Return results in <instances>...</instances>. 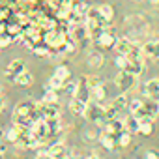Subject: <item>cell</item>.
I'll use <instances>...</instances> for the list:
<instances>
[{"instance_id":"obj_1","label":"cell","mask_w":159,"mask_h":159,"mask_svg":"<svg viewBox=\"0 0 159 159\" xmlns=\"http://www.w3.org/2000/svg\"><path fill=\"white\" fill-rule=\"evenodd\" d=\"M137 81H139V75L131 73V71H120L116 77H114V84L116 88H120L122 92H129L137 86Z\"/></svg>"},{"instance_id":"obj_2","label":"cell","mask_w":159,"mask_h":159,"mask_svg":"<svg viewBox=\"0 0 159 159\" xmlns=\"http://www.w3.org/2000/svg\"><path fill=\"white\" fill-rule=\"evenodd\" d=\"M137 118L140 120H153L159 116V99H148V101H142L140 109L135 112Z\"/></svg>"},{"instance_id":"obj_3","label":"cell","mask_w":159,"mask_h":159,"mask_svg":"<svg viewBox=\"0 0 159 159\" xmlns=\"http://www.w3.org/2000/svg\"><path fill=\"white\" fill-rule=\"evenodd\" d=\"M116 51H118V54H133V52H137V51H140L142 47H137L129 38H118L116 39Z\"/></svg>"},{"instance_id":"obj_4","label":"cell","mask_w":159,"mask_h":159,"mask_svg":"<svg viewBox=\"0 0 159 159\" xmlns=\"http://www.w3.org/2000/svg\"><path fill=\"white\" fill-rule=\"evenodd\" d=\"M124 129V118H112L105 124L103 127V133H109V135H120Z\"/></svg>"},{"instance_id":"obj_5","label":"cell","mask_w":159,"mask_h":159,"mask_svg":"<svg viewBox=\"0 0 159 159\" xmlns=\"http://www.w3.org/2000/svg\"><path fill=\"white\" fill-rule=\"evenodd\" d=\"M142 54H144V58L159 60V41H146L142 45Z\"/></svg>"},{"instance_id":"obj_6","label":"cell","mask_w":159,"mask_h":159,"mask_svg":"<svg viewBox=\"0 0 159 159\" xmlns=\"http://www.w3.org/2000/svg\"><path fill=\"white\" fill-rule=\"evenodd\" d=\"M144 94L150 99H159V79H150L144 84Z\"/></svg>"},{"instance_id":"obj_7","label":"cell","mask_w":159,"mask_h":159,"mask_svg":"<svg viewBox=\"0 0 159 159\" xmlns=\"http://www.w3.org/2000/svg\"><path fill=\"white\" fill-rule=\"evenodd\" d=\"M88 105H90V103L79 99V98H73L71 103H69V109H71V112H75L77 116H84L86 111H88Z\"/></svg>"},{"instance_id":"obj_8","label":"cell","mask_w":159,"mask_h":159,"mask_svg":"<svg viewBox=\"0 0 159 159\" xmlns=\"http://www.w3.org/2000/svg\"><path fill=\"white\" fill-rule=\"evenodd\" d=\"M39 111H41L43 118H60V109H58V105H52V103H43V101H41Z\"/></svg>"},{"instance_id":"obj_9","label":"cell","mask_w":159,"mask_h":159,"mask_svg":"<svg viewBox=\"0 0 159 159\" xmlns=\"http://www.w3.org/2000/svg\"><path fill=\"white\" fill-rule=\"evenodd\" d=\"M139 127H140V118H137L135 114H131V116H127V118H124V129L127 131V133H139Z\"/></svg>"},{"instance_id":"obj_10","label":"cell","mask_w":159,"mask_h":159,"mask_svg":"<svg viewBox=\"0 0 159 159\" xmlns=\"http://www.w3.org/2000/svg\"><path fill=\"white\" fill-rule=\"evenodd\" d=\"M116 39H118V38H116L111 30H103L101 36H99V39H98V43H99L101 47H107V49H109V47H114V45H116Z\"/></svg>"},{"instance_id":"obj_11","label":"cell","mask_w":159,"mask_h":159,"mask_svg":"<svg viewBox=\"0 0 159 159\" xmlns=\"http://www.w3.org/2000/svg\"><path fill=\"white\" fill-rule=\"evenodd\" d=\"M103 54L99 52V51H90V54H88V64H90V67H94V69H99L101 66H103Z\"/></svg>"},{"instance_id":"obj_12","label":"cell","mask_w":159,"mask_h":159,"mask_svg":"<svg viewBox=\"0 0 159 159\" xmlns=\"http://www.w3.org/2000/svg\"><path fill=\"white\" fill-rule=\"evenodd\" d=\"M32 73H28V71H23V73H19V75H15L13 77V83L17 84V86H30L32 84Z\"/></svg>"},{"instance_id":"obj_13","label":"cell","mask_w":159,"mask_h":159,"mask_svg":"<svg viewBox=\"0 0 159 159\" xmlns=\"http://www.w3.org/2000/svg\"><path fill=\"white\" fill-rule=\"evenodd\" d=\"M99 142H101V146H103L105 150H114L116 144H118L116 137H114V135H109V133H103V135L99 137Z\"/></svg>"},{"instance_id":"obj_14","label":"cell","mask_w":159,"mask_h":159,"mask_svg":"<svg viewBox=\"0 0 159 159\" xmlns=\"http://www.w3.org/2000/svg\"><path fill=\"white\" fill-rule=\"evenodd\" d=\"M23 71H26V66H25L23 60H13V62L8 66V73H10V75L13 73V77L19 75V73H23Z\"/></svg>"},{"instance_id":"obj_15","label":"cell","mask_w":159,"mask_h":159,"mask_svg":"<svg viewBox=\"0 0 159 159\" xmlns=\"http://www.w3.org/2000/svg\"><path fill=\"white\" fill-rule=\"evenodd\" d=\"M105 98H107V90H105V86H103V84H99L98 88H94V90H92V99H94L96 103H103V101H105Z\"/></svg>"},{"instance_id":"obj_16","label":"cell","mask_w":159,"mask_h":159,"mask_svg":"<svg viewBox=\"0 0 159 159\" xmlns=\"http://www.w3.org/2000/svg\"><path fill=\"white\" fill-rule=\"evenodd\" d=\"M47 45L49 47H58V45H64V38H62V34H56V32H51L49 36H47Z\"/></svg>"},{"instance_id":"obj_17","label":"cell","mask_w":159,"mask_h":159,"mask_svg":"<svg viewBox=\"0 0 159 159\" xmlns=\"http://www.w3.org/2000/svg\"><path fill=\"white\" fill-rule=\"evenodd\" d=\"M114 66H116L120 71H127V67H129V56H127V54H118V56L114 58Z\"/></svg>"},{"instance_id":"obj_18","label":"cell","mask_w":159,"mask_h":159,"mask_svg":"<svg viewBox=\"0 0 159 159\" xmlns=\"http://www.w3.org/2000/svg\"><path fill=\"white\" fill-rule=\"evenodd\" d=\"M140 135H152L153 133V120H140V127H139Z\"/></svg>"},{"instance_id":"obj_19","label":"cell","mask_w":159,"mask_h":159,"mask_svg":"<svg viewBox=\"0 0 159 159\" xmlns=\"http://www.w3.org/2000/svg\"><path fill=\"white\" fill-rule=\"evenodd\" d=\"M99 10H101L103 19H105L107 23H111V21H112V17H114V10H112V6H111V4H101V6H99Z\"/></svg>"},{"instance_id":"obj_20","label":"cell","mask_w":159,"mask_h":159,"mask_svg":"<svg viewBox=\"0 0 159 159\" xmlns=\"http://www.w3.org/2000/svg\"><path fill=\"white\" fill-rule=\"evenodd\" d=\"M43 103H52V105H58V94L56 90H45V96L41 99Z\"/></svg>"},{"instance_id":"obj_21","label":"cell","mask_w":159,"mask_h":159,"mask_svg":"<svg viewBox=\"0 0 159 159\" xmlns=\"http://www.w3.org/2000/svg\"><path fill=\"white\" fill-rule=\"evenodd\" d=\"M49 153H51L52 157H58V155H67V150L64 148V144H52V146L49 148Z\"/></svg>"},{"instance_id":"obj_22","label":"cell","mask_w":159,"mask_h":159,"mask_svg":"<svg viewBox=\"0 0 159 159\" xmlns=\"http://www.w3.org/2000/svg\"><path fill=\"white\" fill-rule=\"evenodd\" d=\"M131 144V133H127V131H122L120 133V137H118V146H122V148H127Z\"/></svg>"},{"instance_id":"obj_23","label":"cell","mask_w":159,"mask_h":159,"mask_svg":"<svg viewBox=\"0 0 159 159\" xmlns=\"http://www.w3.org/2000/svg\"><path fill=\"white\" fill-rule=\"evenodd\" d=\"M84 83L88 84V88H90V90H94V88H98L99 84H103V83H101V79H99V77H96V75L86 77V79H84Z\"/></svg>"},{"instance_id":"obj_24","label":"cell","mask_w":159,"mask_h":159,"mask_svg":"<svg viewBox=\"0 0 159 159\" xmlns=\"http://www.w3.org/2000/svg\"><path fill=\"white\" fill-rule=\"evenodd\" d=\"M54 75L60 77V79H64V81H69V77H71V73H69V69H67L66 66H58V67L54 69Z\"/></svg>"},{"instance_id":"obj_25","label":"cell","mask_w":159,"mask_h":159,"mask_svg":"<svg viewBox=\"0 0 159 159\" xmlns=\"http://www.w3.org/2000/svg\"><path fill=\"white\" fill-rule=\"evenodd\" d=\"M64 88H66V92H67L69 96L75 98V96H77V90H79V83H66Z\"/></svg>"},{"instance_id":"obj_26","label":"cell","mask_w":159,"mask_h":159,"mask_svg":"<svg viewBox=\"0 0 159 159\" xmlns=\"http://www.w3.org/2000/svg\"><path fill=\"white\" fill-rule=\"evenodd\" d=\"M140 105H142V101H140V99H133V101L129 103V111H131V114H135V112L140 109Z\"/></svg>"},{"instance_id":"obj_27","label":"cell","mask_w":159,"mask_h":159,"mask_svg":"<svg viewBox=\"0 0 159 159\" xmlns=\"http://www.w3.org/2000/svg\"><path fill=\"white\" fill-rule=\"evenodd\" d=\"M144 159H159V152L157 150H146L144 152Z\"/></svg>"},{"instance_id":"obj_28","label":"cell","mask_w":159,"mask_h":159,"mask_svg":"<svg viewBox=\"0 0 159 159\" xmlns=\"http://www.w3.org/2000/svg\"><path fill=\"white\" fill-rule=\"evenodd\" d=\"M36 159H52V155L49 153V150H43V152L39 150V152L36 153Z\"/></svg>"},{"instance_id":"obj_29","label":"cell","mask_w":159,"mask_h":159,"mask_svg":"<svg viewBox=\"0 0 159 159\" xmlns=\"http://www.w3.org/2000/svg\"><path fill=\"white\" fill-rule=\"evenodd\" d=\"M83 139H84V140H96L98 135H96V131H84V133H83Z\"/></svg>"},{"instance_id":"obj_30","label":"cell","mask_w":159,"mask_h":159,"mask_svg":"<svg viewBox=\"0 0 159 159\" xmlns=\"http://www.w3.org/2000/svg\"><path fill=\"white\" fill-rule=\"evenodd\" d=\"M34 52L36 54H41V56H47L49 54V49L47 47H34Z\"/></svg>"},{"instance_id":"obj_31","label":"cell","mask_w":159,"mask_h":159,"mask_svg":"<svg viewBox=\"0 0 159 159\" xmlns=\"http://www.w3.org/2000/svg\"><path fill=\"white\" fill-rule=\"evenodd\" d=\"M11 43V38L10 36H4V38H0V47H8Z\"/></svg>"},{"instance_id":"obj_32","label":"cell","mask_w":159,"mask_h":159,"mask_svg":"<svg viewBox=\"0 0 159 159\" xmlns=\"http://www.w3.org/2000/svg\"><path fill=\"white\" fill-rule=\"evenodd\" d=\"M4 107H6V99H4L2 94H0V111H4Z\"/></svg>"},{"instance_id":"obj_33","label":"cell","mask_w":159,"mask_h":159,"mask_svg":"<svg viewBox=\"0 0 159 159\" xmlns=\"http://www.w3.org/2000/svg\"><path fill=\"white\" fill-rule=\"evenodd\" d=\"M84 159H101V157H99V155H96V153H90V155H86Z\"/></svg>"},{"instance_id":"obj_34","label":"cell","mask_w":159,"mask_h":159,"mask_svg":"<svg viewBox=\"0 0 159 159\" xmlns=\"http://www.w3.org/2000/svg\"><path fill=\"white\" fill-rule=\"evenodd\" d=\"M52 159H67V155H58V157H52Z\"/></svg>"},{"instance_id":"obj_35","label":"cell","mask_w":159,"mask_h":159,"mask_svg":"<svg viewBox=\"0 0 159 159\" xmlns=\"http://www.w3.org/2000/svg\"><path fill=\"white\" fill-rule=\"evenodd\" d=\"M0 137H6V135H4V129H0Z\"/></svg>"},{"instance_id":"obj_36","label":"cell","mask_w":159,"mask_h":159,"mask_svg":"<svg viewBox=\"0 0 159 159\" xmlns=\"http://www.w3.org/2000/svg\"><path fill=\"white\" fill-rule=\"evenodd\" d=\"M152 2H153V4H155V6H159V0H152Z\"/></svg>"},{"instance_id":"obj_37","label":"cell","mask_w":159,"mask_h":159,"mask_svg":"<svg viewBox=\"0 0 159 159\" xmlns=\"http://www.w3.org/2000/svg\"><path fill=\"white\" fill-rule=\"evenodd\" d=\"M0 159H4V152H0Z\"/></svg>"}]
</instances>
